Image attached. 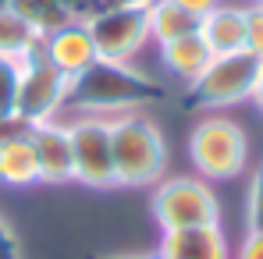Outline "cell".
<instances>
[{"label": "cell", "mask_w": 263, "mask_h": 259, "mask_svg": "<svg viewBox=\"0 0 263 259\" xmlns=\"http://www.w3.org/2000/svg\"><path fill=\"white\" fill-rule=\"evenodd\" d=\"M167 96V86L157 78L135 71L132 64L118 61H92L82 75L68 78L64 107L75 110V117H118L135 114L146 103H160Z\"/></svg>", "instance_id": "1"}, {"label": "cell", "mask_w": 263, "mask_h": 259, "mask_svg": "<svg viewBox=\"0 0 263 259\" xmlns=\"http://www.w3.org/2000/svg\"><path fill=\"white\" fill-rule=\"evenodd\" d=\"M110 156H114V185L121 188L157 185L167 171V142L160 128L139 110L110 117Z\"/></svg>", "instance_id": "2"}, {"label": "cell", "mask_w": 263, "mask_h": 259, "mask_svg": "<svg viewBox=\"0 0 263 259\" xmlns=\"http://www.w3.org/2000/svg\"><path fill=\"white\" fill-rule=\"evenodd\" d=\"M260 75V57L249 50L214 57L199 78H192L181 92V110H224L253 99Z\"/></svg>", "instance_id": "3"}, {"label": "cell", "mask_w": 263, "mask_h": 259, "mask_svg": "<svg viewBox=\"0 0 263 259\" xmlns=\"http://www.w3.org/2000/svg\"><path fill=\"white\" fill-rule=\"evenodd\" d=\"M189 160L196 164L203 181H231L246 171L249 138L242 125L231 117H220V114L199 117L189 135Z\"/></svg>", "instance_id": "4"}, {"label": "cell", "mask_w": 263, "mask_h": 259, "mask_svg": "<svg viewBox=\"0 0 263 259\" xmlns=\"http://www.w3.org/2000/svg\"><path fill=\"white\" fill-rule=\"evenodd\" d=\"M153 216L160 231L220 224V203L203 177H160L153 185Z\"/></svg>", "instance_id": "5"}, {"label": "cell", "mask_w": 263, "mask_h": 259, "mask_svg": "<svg viewBox=\"0 0 263 259\" xmlns=\"http://www.w3.org/2000/svg\"><path fill=\"white\" fill-rule=\"evenodd\" d=\"M64 96H68V75H61L43 50L36 46L29 57H22V86H18V117L25 125H43L57 121L64 110Z\"/></svg>", "instance_id": "6"}, {"label": "cell", "mask_w": 263, "mask_h": 259, "mask_svg": "<svg viewBox=\"0 0 263 259\" xmlns=\"http://www.w3.org/2000/svg\"><path fill=\"white\" fill-rule=\"evenodd\" d=\"M68 131H71L75 181L86 188H118L110 156V117H75L68 121Z\"/></svg>", "instance_id": "7"}, {"label": "cell", "mask_w": 263, "mask_h": 259, "mask_svg": "<svg viewBox=\"0 0 263 259\" xmlns=\"http://www.w3.org/2000/svg\"><path fill=\"white\" fill-rule=\"evenodd\" d=\"M86 25L103 61L132 64V57H139L142 46L149 43V22H146V11L139 7H103Z\"/></svg>", "instance_id": "8"}, {"label": "cell", "mask_w": 263, "mask_h": 259, "mask_svg": "<svg viewBox=\"0 0 263 259\" xmlns=\"http://www.w3.org/2000/svg\"><path fill=\"white\" fill-rule=\"evenodd\" d=\"M40 50H43L46 61H50L61 75H68V78L82 75L92 61H100L86 22H68V25H61V29L40 36Z\"/></svg>", "instance_id": "9"}, {"label": "cell", "mask_w": 263, "mask_h": 259, "mask_svg": "<svg viewBox=\"0 0 263 259\" xmlns=\"http://www.w3.org/2000/svg\"><path fill=\"white\" fill-rule=\"evenodd\" d=\"M32 135V149H36V164H40V181L46 185H64L75 181V164H71V131L68 125L43 121L29 131Z\"/></svg>", "instance_id": "10"}, {"label": "cell", "mask_w": 263, "mask_h": 259, "mask_svg": "<svg viewBox=\"0 0 263 259\" xmlns=\"http://www.w3.org/2000/svg\"><path fill=\"white\" fill-rule=\"evenodd\" d=\"M160 259H231L228 238L220 224L206 227H181V231H160Z\"/></svg>", "instance_id": "11"}, {"label": "cell", "mask_w": 263, "mask_h": 259, "mask_svg": "<svg viewBox=\"0 0 263 259\" xmlns=\"http://www.w3.org/2000/svg\"><path fill=\"white\" fill-rule=\"evenodd\" d=\"M199 36L210 46V53H238L246 50V7L235 4H217L210 14L199 18Z\"/></svg>", "instance_id": "12"}, {"label": "cell", "mask_w": 263, "mask_h": 259, "mask_svg": "<svg viewBox=\"0 0 263 259\" xmlns=\"http://www.w3.org/2000/svg\"><path fill=\"white\" fill-rule=\"evenodd\" d=\"M40 181V164L32 149V135H11L0 142V185L4 188H32Z\"/></svg>", "instance_id": "13"}, {"label": "cell", "mask_w": 263, "mask_h": 259, "mask_svg": "<svg viewBox=\"0 0 263 259\" xmlns=\"http://www.w3.org/2000/svg\"><path fill=\"white\" fill-rule=\"evenodd\" d=\"M210 61H214V53H210V46L203 43L199 32H189V36H178L171 43H160V64H164L175 78H181L185 86H189L192 78H199Z\"/></svg>", "instance_id": "14"}, {"label": "cell", "mask_w": 263, "mask_h": 259, "mask_svg": "<svg viewBox=\"0 0 263 259\" xmlns=\"http://www.w3.org/2000/svg\"><path fill=\"white\" fill-rule=\"evenodd\" d=\"M146 22H149V39L157 46L171 43L178 36H189V32H199V18L178 7L175 0H153L146 7Z\"/></svg>", "instance_id": "15"}, {"label": "cell", "mask_w": 263, "mask_h": 259, "mask_svg": "<svg viewBox=\"0 0 263 259\" xmlns=\"http://www.w3.org/2000/svg\"><path fill=\"white\" fill-rule=\"evenodd\" d=\"M7 11H14L22 22H29L40 36L61 29V25H68V22H75V18L68 14L64 0H7Z\"/></svg>", "instance_id": "16"}, {"label": "cell", "mask_w": 263, "mask_h": 259, "mask_svg": "<svg viewBox=\"0 0 263 259\" xmlns=\"http://www.w3.org/2000/svg\"><path fill=\"white\" fill-rule=\"evenodd\" d=\"M36 46H40V32H36L29 22H22L14 11L0 7V57L22 61V57H29Z\"/></svg>", "instance_id": "17"}, {"label": "cell", "mask_w": 263, "mask_h": 259, "mask_svg": "<svg viewBox=\"0 0 263 259\" xmlns=\"http://www.w3.org/2000/svg\"><path fill=\"white\" fill-rule=\"evenodd\" d=\"M18 86H22V61L0 57V121L18 114Z\"/></svg>", "instance_id": "18"}, {"label": "cell", "mask_w": 263, "mask_h": 259, "mask_svg": "<svg viewBox=\"0 0 263 259\" xmlns=\"http://www.w3.org/2000/svg\"><path fill=\"white\" fill-rule=\"evenodd\" d=\"M246 224H249V231L263 234V164H260V171L249 177V195H246Z\"/></svg>", "instance_id": "19"}, {"label": "cell", "mask_w": 263, "mask_h": 259, "mask_svg": "<svg viewBox=\"0 0 263 259\" xmlns=\"http://www.w3.org/2000/svg\"><path fill=\"white\" fill-rule=\"evenodd\" d=\"M246 50L263 57V4H246Z\"/></svg>", "instance_id": "20"}, {"label": "cell", "mask_w": 263, "mask_h": 259, "mask_svg": "<svg viewBox=\"0 0 263 259\" xmlns=\"http://www.w3.org/2000/svg\"><path fill=\"white\" fill-rule=\"evenodd\" d=\"M0 259H25L18 234L7 227V220H4V216H0Z\"/></svg>", "instance_id": "21"}, {"label": "cell", "mask_w": 263, "mask_h": 259, "mask_svg": "<svg viewBox=\"0 0 263 259\" xmlns=\"http://www.w3.org/2000/svg\"><path fill=\"white\" fill-rule=\"evenodd\" d=\"M235 259H263V234L246 231V238H242V245H238Z\"/></svg>", "instance_id": "22"}, {"label": "cell", "mask_w": 263, "mask_h": 259, "mask_svg": "<svg viewBox=\"0 0 263 259\" xmlns=\"http://www.w3.org/2000/svg\"><path fill=\"white\" fill-rule=\"evenodd\" d=\"M178 7H185L189 14H196V18H203V14H210L214 7H217L220 0H175Z\"/></svg>", "instance_id": "23"}, {"label": "cell", "mask_w": 263, "mask_h": 259, "mask_svg": "<svg viewBox=\"0 0 263 259\" xmlns=\"http://www.w3.org/2000/svg\"><path fill=\"white\" fill-rule=\"evenodd\" d=\"M153 0H103V7H139V11H146Z\"/></svg>", "instance_id": "24"}, {"label": "cell", "mask_w": 263, "mask_h": 259, "mask_svg": "<svg viewBox=\"0 0 263 259\" xmlns=\"http://www.w3.org/2000/svg\"><path fill=\"white\" fill-rule=\"evenodd\" d=\"M253 103L263 110V57H260V75H256V89H253Z\"/></svg>", "instance_id": "25"}, {"label": "cell", "mask_w": 263, "mask_h": 259, "mask_svg": "<svg viewBox=\"0 0 263 259\" xmlns=\"http://www.w3.org/2000/svg\"><path fill=\"white\" fill-rule=\"evenodd\" d=\"M92 259H146V256H92Z\"/></svg>", "instance_id": "26"}, {"label": "cell", "mask_w": 263, "mask_h": 259, "mask_svg": "<svg viewBox=\"0 0 263 259\" xmlns=\"http://www.w3.org/2000/svg\"><path fill=\"white\" fill-rule=\"evenodd\" d=\"M0 7H7V0H0Z\"/></svg>", "instance_id": "27"}, {"label": "cell", "mask_w": 263, "mask_h": 259, "mask_svg": "<svg viewBox=\"0 0 263 259\" xmlns=\"http://www.w3.org/2000/svg\"><path fill=\"white\" fill-rule=\"evenodd\" d=\"M249 4H263V0H249Z\"/></svg>", "instance_id": "28"}]
</instances>
